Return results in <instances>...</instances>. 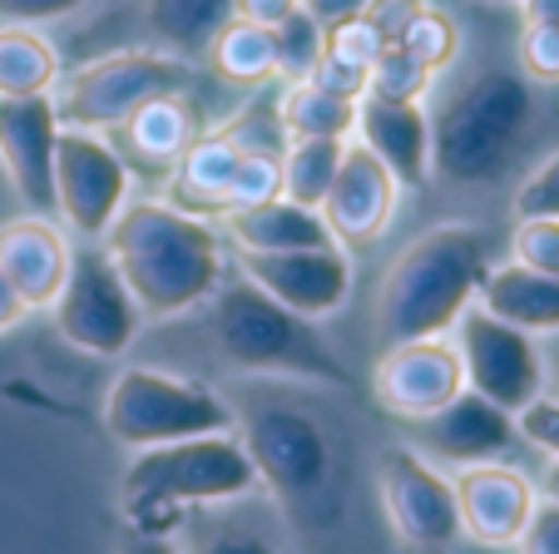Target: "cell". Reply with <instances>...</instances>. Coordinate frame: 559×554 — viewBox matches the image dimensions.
Wrapping results in <instances>:
<instances>
[{
	"label": "cell",
	"instance_id": "obj_1",
	"mask_svg": "<svg viewBox=\"0 0 559 554\" xmlns=\"http://www.w3.org/2000/svg\"><path fill=\"white\" fill-rule=\"evenodd\" d=\"M105 252L134 293L144 322H169V317L193 313L223 283V248L213 223L164 199L124 203L115 228L105 233Z\"/></svg>",
	"mask_w": 559,
	"mask_h": 554
},
{
	"label": "cell",
	"instance_id": "obj_2",
	"mask_svg": "<svg viewBox=\"0 0 559 554\" xmlns=\"http://www.w3.org/2000/svg\"><path fill=\"white\" fill-rule=\"evenodd\" d=\"M258 491L253 460L238 431L169 440L134 450L124 471V530L134 534H183L193 510L233 505Z\"/></svg>",
	"mask_w": 559,
	"mask_h": 554
},
{
	"label": "cell",
	"instance_id": "obj_3",
	"mask_svg": "<svg viewBox=\"0 0 559 554\" xmlns=\"http://www.w3.org/2000/svg\"><path fill=\"white\" fill-rule=\"evenodd\" d=\"M490 238L475 223H436L421 238L406 243V252L386 268V283L377 297L381 342H412V337H445L461 322L465 307L486 283Z\"/></svg>",
	"mask_w": 559,
	"mask_h": 554
},
{
	"label": "cell",
	"instance_id": "obj_4",
	"mask_svg": "<svg viewBox=\"0 0 559 554\" xmlns=\"http://www.w3.org/2000/svg\"><path fill=\"white\" fill-rule=\"evenodd\" d=\"M535 129V84L520 70H486L431 115V174L461 189L496 184L515 168Z\"/></svg>",
	"mask_w": 559,
	"mask_h": 554
},
{
	"label": "cell",
	"instance_id": "obj_5",
	"mask_svg": "<svg viewBox=\"0 0 559 554\" xmlns=\"http://www.w3.org/2000/svg\"><path fill=\"white\" fill-rule=\"evenodd\" d=\"M209 337L218 356L238 372H258V377H293L317 381V387L352 391V372L337 362L328 346L322 327L297 317L277 297H267L258 283H248L243 272L233 283H218L209 297Z\"/></svg>",
	"mask_w": 559,
	"mask_h": 554
},
{
	"label": "cell",
	"instance_id": "obj_6",
	"mask_svg": "<svg viewBox=\"0 0 559 554\" xmlns=\"http://www.w3.org/2000/svg\"><path fill=\"white\" fill-rule=\"evenodd\" d=\"M105 431L124 450H148L189 436H213V431H238V416L203 381L154 372V366H124L109 381Z\"/></svg>",
	"mask_w": 559,
	"mask_h": 554
},
{
	"label": "cell",
	"instance_id": "obj_7",
	"mask_svg": "<svg viewBox=\"0 0 559 554\" xmlns=\"http://www.w3.org/2000/svg\"><path fill=\"white\" fill-rule=\"evenodd\" d=\"M238 440L253 460L258 491H267L283 510L312 515L322 505L332 485V436L312 411L293 401H253Z\"/></svg>",
	"mask_w": 559,
	"mask_h": 554
},
{
	"label": "cell",
	"instance_id": "obj_8",
	"mask_svg": "<svg viewBox=\"0 0 559 554\" xmlns=\"http://www.w3.org/2000/svg\"><path fill=\"white\" fill-rule=\"evenodd\" d=\"M193 84V64L169 50H115L74 70L55 95L64 129H119L148 99L183 95Z\"/></svg>",
	"mask_w": 559,
	"mask_h": 554
},
{
	"label": "cell",
	"instance_id": "obj_9",
	"mask_svg": "<svg viewBox=\"0 0 559 554\" xmlns=\"http://www.w3.org/2000/svg\"><path fill=\"white\" fill-rule=\"evenodd\" d=\"M45 313H50L55 332L85 356H124L144 327L134 293L124 287L115 258L99 243L70 252V272Z\"/></svg>",
	"mask_w": 559,
	"mask_h": 554
},
{
	"label": "cell",
	"instance_id": "obj_10",
	"mask_svg": "<svg viewBox=\"0 0 559 554\" xmlns=\"http://www.w3.org/2000/svg\"><path fill=\"white\" fill-rule=\"evenodd\" d=\"M455 342L465 372V391L496 401L500 411L520 416L545 397V356H539V337L520 332V327L490 317L486 307H465L461 322L445 332Z\"/></svg>",
	"mask_w": 559,
	"mask_h": 554
},
{
	"label": "cell",
	"instance_id": "obj_11",
	"mask_svg": "<svg viewBox=\"0 0 559 554\" xmlns=\"http://www.w3.org/2000/svg\"><path fill=\"white\" fill-rule=\"evenodd\" d=\"M377 491L386 524L396 534V544H406L412 554H445L461 540V515H455V491L451 475L426 460L416 446L381 450L377 460Z\"/></svg>",
	"mask_w": 559,
	"mask_h": 554
},
{
	"label": "cell",
	"instance_id": "obj_12",
	"mask_svg": "<svg viewBox=\"0 0 559 554\" xmlns=\"http://www.w3.org/2000/svg\"><path fill=\"white\" fill-rule=\"evenodd\" d=\"M129 203V164L95 129H60L55 144V209L85 243H105Z\"/></svg>",
	"mask_w": 559,
	"mask_h": 554
},
{
	"label": "cell",
	"instance_id": "obj_13",
	"mask_svg": "<svg viewBox=\"0 0 559 554\" xmlns=\"http://www.w3.org/2000/svg\"><path fill=\"white\" fill-rule=\"evenodd\" d=\"M465 391V372L451 337H412L391 342L371 372V397L402 421H426Z\"/></svg>",
	"mask_w": 559,
	"mask_h": 554
},
{
	"label": "cell",
	"instance_id": "obj_14",
	"mask_svg": "<svg viewBox=\"0 0 559 554\" xmlns=\"http://www.w3.org/2000/svg\"><path fill=\"white\" fill-rule=\"evenodd\" d=\"M238 272L307 322L332 317L352 297V252L342 243L293 252H238Z\"/></svg>",
	"mask_w": 559,
	"mask_h": 554
},
{
	"label": "cell",
	"instance_id": "obj_15",
	"mask_svg": "<svg viewBox=\"0 0 559 554\" xmlns=\"http://www.w3.org/2000/svg\"><path fill=\"white\" fill-rule=\"evenodd\" d=\"M55 95H0V168L31 213L55 209V144H60Z\"/></svg>",
	"mask_w": 559,
	"mask_h": 554
},
{
	"label": "cell",
	"instance_id": "obj_16",
	"mask_svg": "<svg viewBox=\"0 0 559 554\" xmlns=\"http://www.w3.org/2000/svg\"><path fill=\"white\" fill-rule=\"evenodd\" d=\"M396 193L402 184L386 174L377 154L357 139H347V154L337 164V178H332L328 199H322V223H328L332 243H342L347 252L371 248V243L386 233L391 213H396Z\"/></svg>",
	"mask_w": 559,
	"mask_h": 554
},
{
	"label": "cell",
	"instance_id": "obj_17",
	"mask_svg": "<svg viewBox=\"0 0 559 554\" xmlns=\"http://www.w3.org/2000/svg\"><path fill=\"white\" fill-rule=\"evenodd\" d=\"M455 515H461V534L486 550H515L520 530H525L530 510H535L539 491L525 471L506 465V460H486V465H465L451 475Z\"/></svg>",
	"mask_w": 559,
	"mask_h": 554
},
{
	"label": "cell",
	"instance_id": "obj_18",
	"mask_svg": "<svg viewBox=\"0 0 559 554\" xmlns=\"http://www.w3.org/2000/svg\"><path fill=\"white\" fill-rule=\"evenodd\" d=\"M416 440H421V456L436 465H486V460H506L515 446H525L520 436V421L510 411H500L496 401L461 391L451 406H441L436 416L412 421Z\"/></svg>",
	"mask_w": 559,
	"mask_h": 554
},
{
	"label": "cell",
	"instance_id": "obj_19",
	"mask_svg": "<svg viewBox=\"0 0 559 554\" xmlns=\"http://www.w3.org/2000/svg\"><path fill=\"white\" fill-rule=\"evenodd\" d=\"M352 134L386 164V174L402 189H426L431 184V115L416 99L361 95Z\"/></svg>",
	"mask_w": 559,
	"mask_h": 554
},
{
	"label": "cell",
	"instance_id": "obj_20",
	"mask_svg": "<svg viewBox=\"0 0 559 554\" xmlns=\"http://www.w3.org/2000/svg\"><path fill=\"white\" fill-rule=\"evenodd\" d=\"M70 252L74 248L64 243V233L40 213L0 223V272L31 313H45L55 303L64 272H70Z\"/></svg>",
	"mask_w": 559,
	"mask_h": 554
},
{
	"label": "cell",
	"instance_id": "obj_21",
	"mask_svg": "<svg viewBox=\"0 0 559 554\" xmlns=\"http://www.w3.org/2000/svg\"><path fill=\"white\" fill-rule=\"evenodd\" d=\"M243 158V144L228 134V129H209V134H193V144L179 154V164L169 168V193L164 203L193 213V219H223V203H228V184L233 168Z\"/></svg>",
	"mask_w": 559,
	"mask_h": 554
},
{
	"label": "cell",
	"instance_id": "obj_22",
	"mask_svg": "<svg viewBox=\"0 0 559 554\" xmlns=\"http://www.w3.org/2000/svg\"><path fill=\"white\" fill-rule=\"evenodd\" d=\"M475 307H486L490 317H500V322L520 327L530 337H549L559 332V278L520 268V262H500V268L486 272Z\"/></svg>",
	"mask_w": 559,
	"mask_h": 554
},
{
	"label": "cell",
	"instance_id": "obj_23",
	"mask_svg": "<svg viewBox=\"0 0 559 554\" xmlns=\"http://www.w3.org/2000/svg\"><path fill=\"white\" fill-rule=\"evenodd\" d=\"M223 228H228L238 252H293V248H322V243H332L322 213L307 209V203L283 199V193L267 203H253V209L228 213Z\"/></svg>",
	"mask_w": 559,
	"mask_h": 554
},
{
	"label": "cell",
	"instance_id": "obj_24",
	"mask_svg": "<svg viewBox=\"0 0 559 554\" xmlns=\"http://www.w3.org/2000/svg\"><path fill=\"white\" fill-rule=\"evenodd\" d=\"M124 134V164H144L148 174H169L179 164V154L193 144L199 125H193V109L183 95H164V99H148L144 109L119 125Z\"/></svg>",
	"mask_w": 559,
	"mask_h": 554
},
{
	"label": "cell",
	"instance_id": "obj_25",
	"mask_svg": "<svg viewBox=\"0 0 559 554\" xmlns=\"http://www.w3.org/2000/svg\"><path fill=\"white\" fill-rule=\"evenodd\" d=\"M60 84V50L35 25H0V95H55Z\"/></svg>",
	"mask_w": 559,
	"mask_h": 554
},
{
	"label": "cell",
	"instance_id": "obj_26",
	"mask_svg": "<svg viewBox=\"0 0 559 554\" xmlns=\"http://www.w3.org/2000/svg\"><path fill=\"white\" fill-rule=\"evenodd\" d=\"M203 55H209V64L228 84H267V80H277V45H273V31H267V25H253V21L228 15Z\"/></svg>",
	"mask_w": 559,
	"mask_h": 554
},
{
	"label": "cell",
	"instance_id": "obj_27",
	"mask_svg": "<svg viewBox=\"0 0 559 554\" xmlns=\"http://www.w3.org/2000/svg\"><path fill=\"white\" fill-rule=\"evenodd\" d=\"M233 15V0H148L144 21L158 45H169V55H203L218 25Z\"/></svg>",
	"mask_w": 559,
	"mask_h": 554
},
{
	"label": "cell",
	"instance_id": "obj_28",
	"mask_svg": "<svg viewBox=\"0 0 559 554\" xmlns=\"http://www.w3.org/2000/svg\"><path fill=\"white\" fill-rule=\"evenodd\" d=\"M277 119H283L287 139H352V129H357V99L328 95L312 80H302V84H287Z\"/></svg>",
	"mask_w": 559,
	"mask_h": 554
},
{
	"label": "cell",
	"instance_id": "obj_29",
	"mask_svg": "<svg viewBox=\"0 0 559 554\" xmlns=\"http://www.w3.org/2000/svg\"><path fill=\"white\" fill-rule=\"evenodd\" d=\"M347 154V139H287L283 149V199L322 209L337 164Z\"/></svg>",
	"mask_w": 559,
	"mask_h": 554
},
{
	"label": "cell",
	"instance_id": "obj_30",
	"mask_svg": "<svg viewBox=\"0 0 559 554\" xmlns=\"http://www.w3.org/2000/svg\"><path fill=\"white\" fill-rule=\"evenodd\" d=\"M273 45H277V80L283 84H302L317 70L322 50H328V31L297 5L283 25H273Z\"/></svg>",
	"mask_w": 559,
	"mask_h": 554
},
{
	"label": "cell",
	"instance_id": "obj_31",
	"mask_svg": "<svg viewBox=\"0 0 559 554\" xmlns=\"http://www.w3.org/2000/svg\"><path fill=\"white\" fill-rule=\"evenodd\" d=\"M436 74L426 70L416 55H406L402 45H381V55L371 60L367 70V95H381V99H416L421 105L426 90H431Z\"/></svg>",
	"mask_w": 559,
	"mask_h": 554
},
{
	"label": "cell",
	"instance_id": "obj_32",
	"mask_svg": "<svg viewBox=\"0 0 559 554\" xmlns=\"http://www.w3.org/2000/svg\"><path fill=\"white\" fill-rule=\"evenodd\" d=\"M396 45H402L406 55H416V60H421L431 74H441L445 64L461 55V25H455L445 11L426 5V11L402 31V40H396Z\"/></svg>",
	"mask_w": 559,
	"mask_h": 554
},
{
	"label": "cell",
	"instance_id": "obj_33",
	"mask_svg": "<svg viewBox=\"0 0 559 554\" xmlns=\"http://www.w3.org/2000/svg\"><path fill=\"white\" fill-rule=\"evenodd\" d=\"M283 193V154H267V149H243L238 168H233L228 184V203H223V219L238 209H253Z\"/></svg>",
	"mask_w": 559,
	"mask_h": 554
},
{
	"label": "cell",
	"instance_id": "obj_34",
	"mask_svg": "<svg viewBox=\"0 0 559 554\" xmlns=\"http://www.w3.org/2000/svg\"><path fill=\"white\" fill-rule=\"evenodd\" d=\"M510 262L559 278V219H520L510 233Z\"/></svg>",
	"mask_w": 559,
	"mask_h": 554
},
{
	"label": "cell",
	"instance_id": "obj_35",
	"mask_svg": "<svg viewBox=\"0 0 559 554\" xmlns=\"http://www.w3.org/2000/svg\"><path fill=\"white\" fill-rule=\"evenodd\" d=\"M183 554H277L273 534L258 524H238V520H218L203 534H193V544Z\"/></svg>",
	"mask_w": 559,
	"mask_h": 554
},
{
	"label": "cell",
	"instance_id": "obj_36",
	"mask_svg": "<svg viewBox=\"0 0 559 554\" xmlns=\"http://www.w3.org/2000/svg\"><path fill=\"white\" fill-rule=\"evenodd\" d=\"M520 74L530 84H559V25L520 31Z\"/></svg>",
	"mask_w": 559,
	"mask_h": 554
},
{
	"label": "cell",
	"instance_id": "obj_37",
	"mask_svg": "<svg viewBox=\"0 0 559 554\" xmlns=\"http://www.w3.org/2000/svg\"><path fill=\"white\" fill-rule=\"evenodd\" d=\"M520 219H559V154H549L515 193Z\"/></svg>",
	"mask_w": 559,
	"mask_h": 554
},
{
	"label": "cell",
	"instance_id": "obj_38",
	"mask_svg": "<svg viewBox=\"0 0 559 554\" xmlns=\"http://www.w3.org/2000/svg\"><path fill=\"white\" fill-rule=\"evenodd\" d=\"M381 35L371 31L367 21H342V25H332L328 31V55H337V60H347V64H357V70H371V60L381 55Z\"/></svg>",
	"mask_w": 559,
	"mask_h": 554
},
{
	"label": "cell",
	"instance_id": "obj_39",
	"mask_svg": "<svg viewBox=\"0 0 559 554\" xmlns=\"http://www.w3.org/2000/svg\"><path fill=\"white\" fill-rule=\"evenodd\" d=\"M90 0H0V25H55L70 21L74 11H85Z\"/></svg>",
	"mask_w": 559,
	"mask_h": 554
},
{
	"label": "cell",
	"instance_id": "obj_40",
	"mask_svg": "<svg viewBox=\"0 0 559 554\" xmlns=\"http://www.w3.org/2000/svg\"><path fill=\"white\" fill-rule=\"evenodd\" d=\"M426 5H431V0H371L367 11H361V21H367L386 45H396L402 31L426 11Z\"/></svg>",
	"mask_w": 559,
	"mask_h": 554
},
{
	"label": "cell",
	"instance_id": "obj_41",
	"mask_svg": "<svg viewBox=\"0 0 559 554\" xmlns=\"http://www.w3.org/2000/svg\"><path fill=\"white\" fill-rule=\"evenodd\" d=\"M515 550L520 554H559V505L555 500L539 495L525 530H520V540H515Z\"/></svg>",
	"mask_w": 559,
	"mask_h": 554
},
{
	"label": "cell",
	"instance_id": "obj_42",
	"mask_svg": "<svg viewBox=\"0 0 559 554\" xmlns=\"http://www.w3.org/2000/svg\"><path fill=\"white\" fill-rule=\"evenodd\" d=\"M520 436H525V446L545 450V456H559V401L539 397L535 406L520 411Z\"/></svg>",
	"mask_w": 559,
	"mask_h": 554
},
{
	"label": "cell",
	"instance_id": "obj_43",
	"mask_svg": "<svg viewBox=\"0 0 559 554\" xmlns=\"http://www.w3.org/2000/svg\"><path fill=\"white\" fill-rule=\"evenodd\" d=\"M307 80H312L317 90H328V95H342V99L367 95V70H357V64L337 60V55H328V50H322V60H317V70L307 74Z\"/></svg>",
	"mask_w": 559,
	"mask_h": 554
},
{
	"label": "cell",
	"instance_id": "obj_44",
	"mask_svg": "<svg viewBox=\"0 0 559 554\" xmlns=\"http://www.w3.org/2000/svg\"><path fill=\"white\" fill-rule=\"evenodd\" d=\"M297 5H302V11L312 15L322 31H332V25H342V21H357L371 0H297Z\"/></svg>",
	"mask_w": 559,
	"mask_h": 554
},
{
	"label": "cell",
	"instance_id": "obj_45",
	"mask_svg": "<svg viewBox=\"0 0 559 554\" xmlns=\"http://www.w3.org/2000/svg\"><path fill=\"white\" fill-rule=\"evenodd\" d=\"M293 11H297V0H233V15H238V21L267 25V31H273V25H283Z\"/></svg>",
	"mask_w": 559,
	"mask_h": 554
},
{
	"label": "cell",
	"instance_id": "obj_46",
	"mask_svg": "<svg viewBox=\"0 0 559 554\" xmlns=\"http://www.w3.org/2000/svg\"><path fill=\"white\" fill-rule=\"evenodd\" d=\"M115 554H183L179 534H134L124 530L115 544Z\"/></svg>",
	"mask_w": 559,
	"mask_h": 554
},
{
	"label": "cell",
	"instance_id": "obj_47",
	"mask_svg": "<svg viewBox=\"0 0 559 554\" xmlns=\"http://www.w3.org/2000/svg\"><path fill=\"white\" fill-rule=\"evenodd\" d=\"M25 317H31V307L21 303V293H15V287L5 283V272H0V332H11V327H21Z\"/></svg>",
	"mask_w": 559,
	"mask_h": 554
},
{
	"label": "cell",
	"instance_id": "obj_48",
	"mask_svg": "<svg viewBox=\"0 0 559 554\" xmlns=\"http://www.w3.org/2000/svg\"><path fill=\"white\" fill-rule=\"evenodd\" d=\"M539 356H545V397L559 401V332L539 337Z\"/></svg>",
	"mask_w": 559,
	"mask_h": 554
},
{
	"label": "cell",
	"instance_id": "obj_49",
	"mask_svg": "<svg viewBox=\"0 0 559 554\" xmlns=\"http://www.w3.org/2000/svg\"><path fill=\"white\" fill-rule=\"evenodd\" d=\"M525 25H559V0H520Z\"/></svg>",
	"mask_w": 559,
	"mask_h": 554
},
{
	"label": "cell",
	"instance_id": "obj_50",
	"mask_svg": "<svg viewBox=\"0 0 559 554\" xmlns=\"http://www.w3.org/2000/svg\"><path fill=\"white\" fill-rule=\"evenodd\" d=\"M545 500H555L559 505V456H549V465H545V475H539V485H535Z\"/></svg>",
	"mask_w": 559,
	"mask_h": 554
},
{
	"label": "cell",
	"instance_id": "obj_51",
	"mask_svg": "<svg viewBox=\"0 0 559 554\" xmlns=\"http://www.w3.org/2000/svg\"><path fill=\"white\" fill-rule=\"evenodd\" d=\"M515 5H520V0H515Z\"/></svg>",
	"mask_w": 559,
	"mask_h": 554
}]
</instances>
